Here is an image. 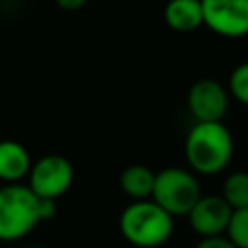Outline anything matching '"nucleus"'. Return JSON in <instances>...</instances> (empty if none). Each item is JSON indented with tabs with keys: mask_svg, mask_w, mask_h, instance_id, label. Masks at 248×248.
<instances>
[{
	"mask_svg": "<svg viewBox=\"0 0 248 248\" xmlns=\"http://www.w3.org/2000/svg\"><path fill=\"white\" fill-rule=\"evenodd\" d=\"M227 89H229V95L236 103L248 107V60L240 62L238 66L232 68V72L229 76Z\"/></svg>",
	"mask_w": 248,
	"mask_h": 248,
	"instance_id": "nucleus-13",
	"label": "nucleus"
},
{
	"mask_svg": "<svg viewBox=\"0 0 248 248\" xmlns=\"http://www.w3.org/2000/svg\"><path fill=\"white\" fill-rule=\"evenodd\" d=\"M231 217L232 207L221 196L203 194L188 213V223L200 238H211L223 236L227 232Z\"/></svg>",
	"mask_w": 248,
	"mask_h": 248,
	"instance_id": "nucleus-8",
	"label": "nucleus"
},
{
	"mask_svg": "<svg viewBox=\"0 0 248 248\" xmlns=\"http://www.w3.org/2000/svg\"><path fill=\"white\" fill-rule=\"evenodd\" d=\"M27 178V186L37 198L56 202L70 190L74 182V167L66 157L50 153L33 161Z\"/></svg>",
	"mask_w": 248,
	"mask_h": 248,
	"instance_id": "nucleus-5",
	"label": "nucleus"
},
{
	"mask_svg": "<svg viewBox=\"0 0 248 248\" xmlns=\"http://www.w3.org/2000/svg\"><path fill=\"white\" fill-rule=\"evenodd\" d=\"M203 25L219 37L248 35V0H202Z\"/></svg>",
	"mask_w": 248,
	"mask_h": 248,
	"instance_id": "nucleus-6",
	"label": "nucleus"
},
{
	"mask_svg": "<svg viewBox=\"0 0 248 248\" xmlns=\"http://www.w3.org/2000/svg\"><path fill=\"white\" fill-rule=\"evenodd\" d=\"M41 198L27 184H4L0 188V240L25 238L41 223Z\"/></svg>",
	"mask_w": 248,
	"mask_h": 248,
	"instance_id": "nucleus-3",
	"label": "nucleus"
},
{
	"mask_svg": "<svg viewBox=\"0 0 248 248\" xmlns=\"http://www.w3.org/2000/svg\"><path fill=\"white\" fill-rule=\"evenodd\" d=\"M155 176L157 172L153 169H149L147 165L141 163H134L128 165L118 178L120 190L132 200V202H140V200H151L153 196V186H155Z\"/></svg>",
	"mask_w": 248,
	"mask_h": 248,
	"instance_id": "nucleus-11",
	"label": "nucleus"
},
{
	"mask_svg": "<svg viewBox=\"0 0 248 248\" xmlns=\"http://www.w3.org/2000/svg\"><path fill=\"white\" fill-rule=\"evenodd\" d=\"M163 19L176 33H192L203 25L202 0H167Z\"/></svg>",
	"mask_w": 248,
	"mask_h": 248,
	"instance_id": "nucleus-10",
	"label": "nucleus"
},
{
	"mask_svg": "<svg viewBox=\"0 0 248 248\" xmlns=\"http://www.w3.org/2000/svg\"><path fill=\"white\" fill-rule=\"evenodd\" d=\"M194 248H236L225 234L223 236H211V238H200V242Z\"/></svg>",
	"mask_w": 248,
	"mask_h": 248,
	"instance_id": "nucleus-15",
	"label": "nucleus"
},
{
	"mask_svg": "<svg viewBox=\"0 0 248 248\" xmlns=\"http://www.w3.org/2000/svg\"><path fill=\"white\" fill-rule=\"evenodd\" d=\"M87 0H54V4L64 12H78L85 6Z\"/></svg>",
	"mask_w": 248,
	"mask_h": 248,
	"instance_id": "nucleus-16",
	"label": "nucleus"
},
{
	"mask_svg": "<svg viewBox=\"0 0 248 248\" xmlns=\"http://www.w3.org/2000/svg\"><path fill=\"white\" fill-rule=\"evenodd\" d=\"M234 155V140L223 122H196L184 140V157L192 172L211 176L225 170Z\"/></svg>",
	"mask_w": 248,
	"mask_h": 248,
	"instance_id": "nucleus-1",
	"label": "nucleus"
},
{
	"mask_svg": "<svg viewBox=\"0 0 248 248\" xmlns=\"http://www.w3.org/2000/svg\"><path fill=\"white\" fill-rule=\"evenodd\" d=\"M229 89L211 78L194 81L186 95V107L196 122H223L229 110Z\"/></svg>",
	"mask_w": 248,
	"mask_h": 248,
	"instance_id": "nucleus-7",
	"label": "nucleus"
},
{
	"mask_svg": "<svg viewBox=\"0 0 248 248\" xmlns=\"http://www.w3.org/2000/svg\"><path fill=\"white\" fill-rule=\"evenodd\" d=\"M25 248H39V246H25Z\"/></svg>",
	"mask_w": 248,
	"mask_h": 248,
	"instance_id": "nucleus-17",
	"label": "nucleus"
},
{
	"mask_svg": "<svg viewBox=\"0 0 248 248\" xmlns=\"http://www.w3.org/2000/svg\"><path fill=\"white\" fill-rule=\"evenodd\" d=\"M122 236L134 248H161L174 231V217L153 200L130 202L118 219Z\"/></svg>",
	"mask_w": 248,
	"mask_h": 248,
	"instance_id": "nucleus-2",
	"label": "nucleus"
},
{
	"mask_svg": "<svg viewBox=\"0 0 248 248\" xmlns=\"http://www.w3.org/2000/svg\"><path fill=\"white\" fill-rule=\"evenodd\" d=\"M31 155L27 147L14 140L0 141V180L6 184H17L31 170Z\"/></svg>",
	"mask_w": 248,
	"mask_h": 248,
	"instance_id": "nucleus-9",
	"label": "nucleus"
},
{
	"mask_svg": "<svg viewBox=\"0 0 248 248\" xmlns=\"http://www.w3.org/2000/svg\"><path fill=\"white\" fill-rule=\"evenodd\" d=\"M202 196L196 172L182 167H167L155 176L151 200L172 217H188Z\"/></svg>",
	"mask_w": 248,
	"mask_h": 248,
	"instance_id": "nucleus-4",
	"label": "nucleus"
},
{
	"mask_svg": "<svg viewBox=\"0 0 248 248\" xmlns=\"http://www.w3.org/2000/svg\"><path fill=\"white\" fill-rule=\"evenodd\" d=\"M221 198L232 207V211L248 207V172L232 170L227 174L221 186Z\"/></svg>",
	"mask_w": 248,
	"mask_h": 248,
	"instance_id": "nucleus-12",
	"label": "nucleus"
},
{
	"mask_svg": "<svg viewBox=\"0 0 248 248\" xmlns=\"http://www.w3.org/2000/svg\"><path fill=\"white\" fill-rule=\"evenodd\" d=\"M225 236L236 248H248V207L232 211Z\"/></svg>",
	"mask_w": 248,
	"mask_h": 248,
	"instance_id": "nucleus-14",
	"label": "nucleus"
}]
</instances>
